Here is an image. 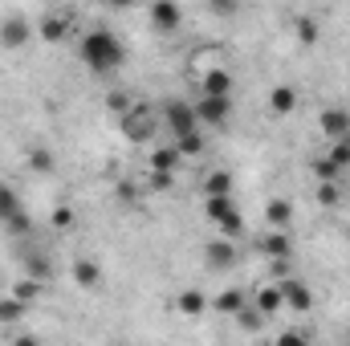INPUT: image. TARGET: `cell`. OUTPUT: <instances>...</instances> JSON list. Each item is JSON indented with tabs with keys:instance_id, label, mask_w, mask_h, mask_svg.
<instances>
[{
	"instance_id": "cell-1",
	"label": "cell",
	"mask_w": 350,
	"mask_h": 346,
	"mask_svg": "<svg viewBox=\"0 0 350 346\" xmlns=\"http://www.w3.org/2000/svg\"><path fill=\"white\" fill-rule=\"evenodd\" d=\"M78 57H82V66H86L90 74H114L126 62V49H122L118 33L90 29V33H82V41H78Z\"/></svg>"
},
{
	"instance_id": "cell-2",
	"label": "cell",
	"mask_w": 350,
	"mask_h": 346,
	"mask_svg": "<svg viewBox=\"0 0 350 346\" xmlns=\"http://www.w3.org/2000/svg\"><path fill=\"white\" fill-rule=\"evenodd\" d=\"M118 131H122L126 143H151L155 131H159V110L147 106V102H135V106L118 118Z\"/></svg>"
},
{
	"instance_id": "cell-3",
	"label": "cell",
	"mask_w": 350,
	"mask_h": 346,
	"mask_svg": "<svg viewBox=\"0 0 350 346\" xmlns=\"http://www.w3.org/2000/svg\"><path fill=\"white\" fill-rule=\"evenodd\" d=\"M163 127L175 135V143H179V139H187V135H200L196 106H191V102H183V98H172V102L163 106Z\"/></svg>"
},
{
	"instance_id": "cell-4",
	"label": "cell",
	"mask_w": 350,
	"mask_h": 346,
	"mask_svg": "<svg viewBox=\"0 0 350 346\" xmlns=\"http://www.w3.org/2000/svg\"><path fill=\"white\" fill-rule=\"evenodd\" d=\"M191 106H196L200 131H204V127H208V131H216V127H224V122H228V114H232V98H196Z\"/></svg>"
},
{
	"instance_id": "cell-5",
	"label": "cell",
	"mask_w": 350,
	"mask_h": 346,
	"mask_svg": "<svg viewBox=\"0 0 350 346\" xmlns=\"http://www.w3.org/2000/svg\"><path fill=\"white\" fill-rule=\"evenodd\" d=\"M318 127H322V135H326L330 143L347 139V135H350V110H342V106H330V110H322Z\"/></svg>"
},
{
	"instance_id": "cell-6",
	"label": "cell",
	"mask_w": 350,
	"mask_h": 346,
	"mask_svg": "<svg viewBox=\"0 0 350 346\" xmlns=\"http://www.w3.org/2000/svg\"><path fill=\"white\" fill-rule=\"evenodd\" d=\"M200 98H232V74L212 66L204 78H200Z\"/></svg>"
},
{
	"instance_id": "cell-7",
	"label": "cell",
	"mask_w": 350,
	"mask_h": 346,
	"mask_svg": "<svg viewBox=\"0 0 350 346\" xmlns=\"http://www.w3.org/2000/svg\"><path fill=\"white\" fill-rule=\"evenodd\" d=\"M179 21H183V8H179L175 0H159V4H151V25H155V33H175Z\"/></svg>"
},
{
	"instance_id": "cell-8",
	"label": "cell",
	"mask_w": 350,
	"mask_h": 346,
	"mask_svg": "<svg viewBox=\"0 0 350 346\" xmlns=\"http://www.w3.org/2000/svg\"><path fill=\"white\" fill-rule=\"evenodd\" d=\"M74 33V16L70 12H45L41 16V37L45 41H66Z\"/></svg>"
},
{
	"instance_id": "cell-9",
	"label": "cell",
	"mask_w": 350,
	"mask_h": 346,
	"mask_svg": "<svg viewBox=\"0 0 350 346\" xmlns=\"http://www.w3.org/2000/svg\"><path fill=\"white\" fill-rule=\"evenodd\" d=\"M277 285H281V297H285V306H289V310L306 314V310L314 306V293H310V285H306V281H277Z\"/></svg>"
},
{
	"instance_id": "cell-10",
	"label": "cell",
	"mask_w": 350,
	"mask_h": 346,
	"mask_svg": "<svg viewBox=\"0 0 350 346\" xmlns=\"http://www.w3.org/2000/svg\"><path fill=\"white\" fill-rule=\"evenodd\" d=\"M175 310L183 318H200V314H208V293L204 289H183V293H175Z\"/></svg>"
},
{
	"instance_id": "cell-11",
	"label": "cell",
	"mask_w": 350,
	"mask_h": 346,
	"mask_svg": "<svg viewBox=\"0 0 350 346\" xmlns=\"http://www.w3.org/2000/svg\"><path fill=\"white\" fill-rule=\"evenodd\" d=\"M253 306L261 310L265 318H269V314H277V310H285V297H281V285H277V281H269V285H261V289L253 293Z\"/></svg>"
},
{
	"instance_id": "cell-12",
	"label": "cell",
	"mask_w": 350,
	"mask_h": 346,
	"mask_svg": "<svg viewBox=\"0 0 350 346\" xmlns=\"http://www.w3.org/2000/svg\"><path fill=\"white\" fill-rule=\"evenodd\" d=\"M204 257L212 261V269H228V265H237V245L232 241H208Z\"/></svg>"
},
{
	"instance_id": "cell-13",
	"label": "cell",
	"mask_w": 350,
	"mask_h": 346,
	"mask_svg": "<svg viewBox=\"0 0 350 346\" xmlns=\"http://www.w3.org/2000/svg\"><path fill=\"white\" fill-rule=\"evenodd\" d=\"M237 212V204H232V196H204V216L212 220V224H220L224 216H232Z\"/></svg>"
},
{
	"instance_id": "cell-14",
	"label": "cell",
	"mask_w": 350,
	"mask_h": 346,
	"mask_svg": "<svg viewBox=\"0 0 350 346\" xmlns=\"http://www.w3.org/2000/svg\"><path fill=\"white\" fill-rule=\"evenodd\" d=\"M212 306H216L220 314H232V318H237V314H241V310L249 306V297H245V293H241L237 285H228V289H220V297H216Z\"/></svg>"
},
{
	"instance_id": "cell-15",
	"label": "cell",
	"mask_w": 350,
	"mask_h": 346,
	"mask_svg": "<svg viewBox=\"0 0 350 346\" xmlns=\"http://www.w3.org/2000/svg\"><path fill=\"white\" fill-rule=\"evenodd\" d=\"M25 212V204H21V196L8 187V183H0V224H12L16 216Z\"/></svg>"
},
{
	"instance_id": "cell-16",
	"label": "cell",
	"mask_w": 350,
	"mask_h": 346,
	"mask_svg": "<svg viewBox=\"0 0 350 346\" xmlns=\"http://www.w3.org/2000/svg\"><path fill=\"white\" fill-rule=\"evenodd\" d=\"M293 106H297V90L293 86H273L269 90V110H273V114H289Z\"/></svg>"
},
{
	"instance_id": "cell-17",
	"label": "cell",
	"mask_w": 350,
	"mask_h": 346,
	"mask_svg": "<svg viewBox=\"0 0 350 346\" xmlns=\"http://www.w3.org/2000/svg\"><path fill=\"white\" fill-rule=\"evenodd\" d=\"M179 163H183V159L175 155V147H159V151L151 155V175H167V179H172Z\"/></svg>"
},
{
	"instance_id": "cell-18",
	"label": "cell",
	"mask_w": 350,
	"mask_h": 346,
	"mask_svg": "<svg viewBox=\"0 0 350 346\" xmlns=\"http://www.w3.org/2000/svg\"><path fill=\"white\" fill-rule=\"evenodd\" d=\"M74 281L82 285V289H94L98 285V277H102V269H98V261H90V257H82V261H74Z\"/></svg>"
},
{
	"instance_id": "cell-19",
	"label": "cell",
	"mask_w": 350,
	"mask_h": 346,
	"mask_svg": "<svg viewBox=\"0 0 350 346\" xmlns=\"http://www.w3.org/2000/svg\"><path fill=\"white\" fill-rule=\"evenodd\" d=\"M0 41H4V45H25V41H29V21H25V16H12V21H4V29H0Z\"/></svg>"
},
{
	"instance_id": "cell-20",
	"label": "cell",
	"mask_w": 350,
	"mask_h": 346,
	"mask_svg": "<svg viewBox=\"0 0 350 346\" xmlns=\"http://www.w3.org/2000/svg\"><path fill=\"white\" fill-rule=\"evenodd\" d=\"M41 293H45V281H33V277H21V281L12 285V297H16L21 306H33Z\"/></svg>"
},
{
	"instance_id": "cell-21",
	"label": "cell",
	"mask_w": 350,
	"mask_h": 346,
	"mask_svg": "<svg viewBox=\"0 0 350 346\" xmlns=\"http://www.w3.org/2000/svg\"><path fill=\"white\" fill-rule=\"evenodd\" d=\"M204 196H232V175L228 172H208L204 175Z\"/></svg>"
},
{
	"instance_id": "cell-22",
	"label": "cell",
	"mask_w": 350,
	"mask_h": 346,
	"mask_svg": "<svg viewBox=\"0 0 350 346\" xmlns=\"http://www.w3.org/2000/svg\"><path fill=\"white\" fill-rule=\"evenodd\" d=\"M265 220H269V228H273V232H285V224H289V204H285V200H269Z\"/></svg>"
},
{
	"instance_id": "cell-23",
	"label": "cell",
	"mask_w": 350,
	"mask_h": 346,
	"mask_svg": "<svg viewBox=\"0 0 350 346\" xmlns=\"http://www.w3.org/2000/svg\"><path fill=\"white\" fill-rule=\"evenodd\" d=\"M216 228H220V241H232V245H237V241L245 237V216H241V208H237L232 216H224Z\"/></svg>"
},
{
	"instance_id": "cell-24",
	"label": "cell",
	"mask_w": 350,
	"mask_h": 346,
	"mask_svg": "<svg viewBox=\"0 0 350 346\" xmlns=\"http://www.w3.org/2000/svg\"><path fill=\"white\" fill-rule=\"evenodd\" d=\"M25 318V306L12 297V293H4L0 297V326H12V322H21Z\"/></svg>"
},
{
	"instance_id": "cell-25",
	"label": "cell",
	"mask_w": 350,
	"mask_h": 346,
	"mask_svg": "<svg viewBox=\"0 0 350 346\" xmlns=\"http://www.w3.org/2000/svg\"><path fill=\"white\" fill-rule=\"evenodd\" d=\"M172 147H175V155H179V159H196V155L204 151V131H200V135L179 139V143H172Z\"/></svg>"
},
{
	"instance_id": "cell-26",
	"label": "cell",
	"mask_w": 350,
	"mask_h": 346,
	"mask_svg": "<svg viewBox=\"0 0 350 346\" xmlns=\"http://www.w3.org/2000/svg\"><path fill=\"white\" fill-rule=\"evenodd\" d=\"M265 253L277 257V261H289V237L285 232H269L265 237Z\"/></svg>"
},
{
	"instance_id": "cell-27",
	"label": "cell",
	"mask_w": 350,
	"mask_h": 346,
	"mask_svg": "<svg viewBox=\"0 0 350 346\" xmlns=\"http://www.w3.org/2000/svg\"><path fill=\"white\" fill-rule=\"evenodd\" d=\"M237 326H241V330H249V334H257V330L265 326V314L257 310V306H245V310L237 314Z\"/></svg>"
},
{
	"instance_id": "cell-28",
	"label": "cell",
	"mask_w": 350,
	"mask_h": 346,
	"mask_svg": "<svg viewBox=\"0 0 350 346\" xmlns=\"http://www.w3.org/2000/svg\"><path fill=\"white\" fill-rule=\"evenodd\" d=\"M326 159L342 172V168H350V135L347 139H338V143H330V151H326Z\"/></svg>"
},
{
	"instance_id": "cell-29",
	"label": "cell",
	"mask_w": 350,
	"mask_h": 346,
	"mask_svg": "<svg viewBox=\"0 0 350 346\" xmlns=\"http://www.w3.org/2000/svg\"><path fill=\"white\" fill-rule=\"evenodd\" d=\"M25 265H29V277H33V281H49V273H53V269H49V261L41 257V253H29Z\"/></svg>"
},
{
	"instance_id": "cell-30",
	"label": "cell",
	"mask_w": 350,
	"mask_h": 346,
	"mask_svg": "<svg viewBox=\"0 0 350 346\" xmlns=\"http://www.w3.org/2000/svg\"><path fill=\"white\" fill-rule=\"evenodd\" d=\"M314 175H318V183H338V168H334L326 155H318V159H314Z\"/></svg>"
},
{
	"instance_id": "cell-31",
	"label": "cell",
	"mask_w": 350,
	"mask_h": 346,
	"mask_svg": "<svg viewBox=\"0 0 350 346\" xmlns=\"http://www.w3.org/2000/svg\"><path fill=\"white\" fill-rule=\"evenodd\" d=\"M338 200H342V187L338 183H318V204L322 208H334Z\"/></svg>"
},
{
	"instance_id": "cell-32",
	"label": "cell",
	"mask_w": 350,
	"mask_h": 346,
	"mask_svg": "<svg viewBox=\"0 0 350 346\" xmlns=\"http://www.w3.org/2000/svg\"><path fill=\"white\" fill-rule=\"evenodd\" d=\"M131 106H135V102H131V94H122V90H114V94L106 98V110H114L118 118H122V114H126Z\"/></svg>"
},
{
	"instance_id": "cell-33",
	"label": "cell",
	"mask_w": 350,
	"mask_h": 346,
	"mask_svg": "<svg viewBox=\"0 0 350 346\" xmlns=\"http://www.w3.org/2000/svg\"><path fill=\"white\" fill-rule=\"evenodd\" d=\"M273 346H310V338H306L301 330H281V334H277V343H273Z\"/></svg>"
},
{
	"instance_id": "cell-34",
	"label": "cell",
	"mask_w": 350,
	"mask_h": 346,
	"mask_svg": "<svg viewBox=\"0 0 350 346\" xmlns=\"http://www.w3.org/2000/svg\"><path fill=\"white\" fill-rule=\"evenodd\" d=\"M33 168H37V172H49V168H53V155H49V151H45V155L37 151V155H33Z\"/></svg>"
},
{
	"instance_id": "cell-35",
	"label": "cell",
	"mask_w": 350,
	"mask_h": 346,
	"mask_svg": "<svg viewBox=\"0 0 350 346\" xmlns=\"http://www.w3.org/2000/svg\"><path fill=\"white\" fill-rule=\"evenodd\" d=\"M297 29H301V37H306V41H314V37H318V29H314V21H301Z\"/></svg>"
},
{
	"instance_id": "cell-36",
	"label": "cell",
	"mask_w": 350,
	"mask_h": 346,
	"mask_svg": "<svg viewBox=\"0 0 350 346\" xmlns=\"http://www.w3.org/2000/svg\"><path fill=\"white\" fill-rule=\"evenodd\" d=\"M8 346H41V343H37V338H29V334H21V338H12Z\"/></svg>"
}]
</instances>
